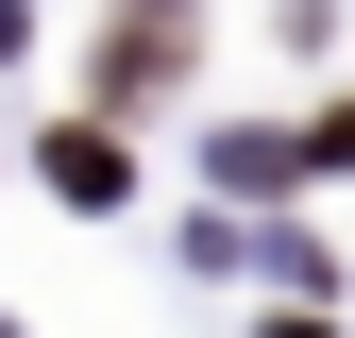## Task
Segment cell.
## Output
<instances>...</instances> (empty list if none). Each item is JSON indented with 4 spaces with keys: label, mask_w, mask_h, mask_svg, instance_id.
<instances>
[{
    "label": "cell",
    "mask_w": 355,
    "mask_h": 338,
    "mask_svg": "<svg viewBox=\"0 0 355 338\" xmlns=\"http://www.w3.org/2000/svg\"><path fill=\"white\" fill-rule=\"evenodd\" d=\"M187 68V0H136V17L102 34V102H136V84H169Z\"/></svg>",
    "instance_id": "6da1fadb"
},
{
    "label": "cell",
    "mask_w": 355,
    "mask_h": 338,
    "mask_svg": "<svg viewBox=\"0 0 355 338\" xmlns=\"http://www.w3.org/2000/svg\"><path fill=\"white\" fill-rule=\"evenodd\" d=\"M51 186H68V203H119V136H102V118H68V136H51Z\"/></svg>",
    "instance_id": "7a4b0ae2"
},
{
    "label": "cell",
    "mask_w": 355,
    "mask_h": 338,
    "mask_svg": "<svg viewBox=\"0 0 355 338\" xmlns=\"http://www.w3.org/2000/svg\"><path fill=\"white\" fill-rule=\"evenodd\" d=\"M304 169H355V102H338V118H322V136H304Z\"/></svg>",
    "instance_id": "3957f363"
}]
</instances>
